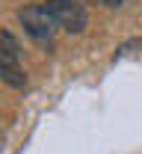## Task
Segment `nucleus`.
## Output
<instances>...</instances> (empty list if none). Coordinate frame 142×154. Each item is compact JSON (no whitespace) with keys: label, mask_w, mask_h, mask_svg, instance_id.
<instances>
[{"label":"nucleus","mask_w":142,"mask_h":154,"mask_svg":"<svg viewBox=\"0 0 142 154\" xmlns=\"http://www.w3.org/2000/svg\"><path fill=\"white\" fill-rule=\"evenodd\" d=\"M18 21L21 27L27 30V36L39 45H50L53 33H56V24L50 18V12L44 9V3H30V6H21L18 9Z\"/></svg>","instance_id":"f03ea898"},{"label":"nucleus","mask_w":142,"mask_h":154,"mask_svg":"<svg viewBox=\"0 0 142 154\" xmlns=\"http://www.w3.org/2000/svg\"><path fill=\"white\" fill-rule=\"evenodd\" d=\"M0 54L21 59V45H18V38L12 36V33H6V30H0Z\"/></svg>","instance_id":"20e7f679"},{"label":"nucleus","mask_w":142,"mask_h":154,"mask_svg":"<svg viewBox=\"0 0 142 154\" xmlns=\"http://www.w3.org/2000/svg\"><path fill=\"white\" fill-rule=\"evenodd\" d=\"M0 80L9 83L12 89H24V86H27V74H24V68H21V59L0 54Z\"/></svg>","instance_id":"7ed1b4c3"},{"label":"nucleus","mask_w":142,"mask_h":154,"mask_svg":"<svg viewBox=\"0 0 142 154\" xmlns=\"http://www.w3.org/2000/svg\"><path fill=\"white\" fill-rule=\"evenodd\" d=\"M44 9L50 12L56 30H65L71 36H77L89 27V12L80 0H44Z\"/></svg>","instance_id":"f257e3e1"},{"label":"nucleus","mask_w":142,"mask_h":154,"mask_svg":"<svg viewBox=\"0 0 142 154\" xmlns=\"http://www.w3.org/2000/svg\"><path fill=\"white\" fill-rule=\"evenodd\" d=\"M98 3H104L107 9H119V6H124V0H98Z\"/></svg>","instance_id":"39448f33"}]
</instances>
